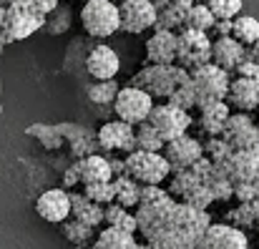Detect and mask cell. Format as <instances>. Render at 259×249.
<instances>
[{"instance_id":"1","label":"cell","mask_w":259,"mask_h":249,"mask_svg":"<svg viewBox=\"0 0 259 249\" xmlns=\"http://www.w3.org/2000/svg\"><path fill=\"white\" fill-rule=\"evenodd\" d=\"M136 219L151 249H194L211 227L206 212L174 199L161 186H144Z\"/></svg>"},{"instance_id":"2","label":"cell","mask_w":259,"mask_h":249,"mask_svg":"<svg viewBox=\"0 0 259 249\" xmlns=\"http://www.w3.org/2000/svg\"><path fill=\"white\" fill-rule=\"evenodd\" d=\"M191 81V73L181 66H144L139 68V73H134V78L128 86H136V88H144L146 93H151L154 98H164V103L171 98V93L184 86V83Z\"/></svg>"},{"instance_id":"3","label":"cell","mask_w":259,"mask_h":249,"mask_svg":"<svg viewBox=\"0 0 259 249\" xmlns=\"http://www.w3.org/2000/svg\"><path fill=\"white\" fill-rule=\"evenodd\" d=\"M46 13L38 10L33 0H15L5 8V20H3V33L8 43H18L46 28Z\"/></svg>"},{"instance_id":"4","label":"cell","mask_w":259,"mask_h":249,"mask_svg":"<svg viewBox=\"0 0 259 249\" xmlns=\"http://www.w3.org/2000/svg\"><path fill=\"white\" fill-rule=\"evenodd\" d=\"M83 30L93 38H111L121 30V8L111 0H88L81 8Z\"/></svg>"},{"instance_id":"5","label":"cell","mask_w":259,"mask_h":249,"mask_svg":"<svg viewBox=\"0 0 259 249\" xmlns=\"http://www.w3.org/2000/svg\"><path fill=\"white\" fill-rule=\"evenodd\" d=\"M126 176L136 179L144 186H161V181L171 176V164L166 161L164 154L136 149L134 154L126 156Z\"/></svg>"},{"instance_id":"6","label":"cell","mask_w":259,"mask_h":249,"mask_svg":"<svg viewBox=\"0 0 259 249\" xmlns=\"http://www.w3.org/2000/svg\"><path fill=\"white\" fill-rule=\"evenodd\" d=\"M211 48H214V40L209 38V33H199V30L181 28V30H179V56H176V66H181V68H186L189 73H194L196 68L211 63Z\"/></svg>"},{"instance_id":"7","label":"cell","mask_w":259,"mask_h":249,"mask_svg":"<svg viewBox=\"0 0 259 249\" xmlns=\"http://www.w3.org/2000/svg\"><path fill=\"white\" fill-rule=\"evenodd\" d=\"M154 96L146 93L144 88H136V86H123L116 103H113V111L121 121L131 123V126H141L149 121L151 111H154Z\"/></svg>"},{"instance_id":"8","label":"cell","mask_w":259,"mask_h":249,"mask_svg":"<svg viewBox=\"0 0 259 249\" xmlns=\"http://www.w3.org/2000/svg\"><path fill=\"white\" fill-rule=\"evenodd\" d=\"M191 81L199 93V106H204L209 101H227L229 86H232V73L219 68L217 63H206L191 73Z\"/></svg>"},{"instance_id":"9","label":"cell","mask_w":259,"mask_h":249,"mask_svg":"<svg viewBox=\"0 0 259 249\" xmlns=\"http://www.w3.org/2000/svg\"><path fill=\"white\" fill-rule=\"evenodd\" d=\"M149 123H151L154 129H159V134H161L164 141L169 144L174 139L186 136V131H189V126L194 123V118H191L189 111H184V108H179V106H171V103L166 101V103H156V106H154V111H151V116H149Z\"/></svg>"},{"instance_id":"10","label":"cell","mask_w":259,"mask_h":249,"mask_svg":"<svg viewBox=\"0 0 259 249\" xmlns=\"http://www.w3.org/2000/svg\"><path fill=\"white\" fill-rule=\"evenodd\" d=\"M98 144L106 154H121V156H128L134 154L139 146H136V126L116 118V121H106L98 131Z\"/></svg>"},{"instance_id":"11","label":"cell","mask_w":259,"mask_h":249,"mask_svg":"<svg viewBox=\"0 0 259 249\" xmlns=\"http://www.w3.org/2000/svg\"><path fill=\"white\" fill-rule=\"evenodd\" d=\"M121 30L123 33H144L149 28H156L159 20V8L154 0H123L121 5Z\"/></svg>"},{"instance_id":"12","label":"cell","mask_w":259,"mask_h":249,"mask_svg":"<svg viewBox=\"0 0 259 249\" xmlns=\"http://www.w3.org/2000/svg\"><path fill=\"white\" fill-rule=\"evenodd\" d=\"M224 176L239 186V184H259V146L249 151H234L224 164L219 166Z\"/></svg>"},{"instance_id":"13","label":"cell","mask_w":259,"mask_h":249,"mask_svg":"<svg viewBox=\"0 0 259 249\" xmlns=\"http://www.w3.org/2000/svg\"><path fill=\"white\" fill-rule=\"evenodd\" d=\"M222 136L234 151H249L259 146V126L252 121L249 113H232Z\"/></svg>"},{"instance_id":"14","label":"cell","mask_w":259,"mask_h":249,"mask_svg":"<svg viewBox=\"0 0 259 249\" xmlns=\"http://www.w3.org/2000/svg\"><path fill=\"white\" fill-rule=\"evenodd\" d=\"M35 212L40 219L51 222V224H63L71 219L73 206H71V191L68 189H48L38 196L35 201Z\"/></svg>"},{"instance_id":"15","label":"cell","mask_w":259,"mask_h":249,"mask_svg":"<svg viewBox=\"0 0 259 249\" xmlns=\"http://www.w3.org/2000/svg\"><path fill=\"white\" fill-rule=\"evenodd\" d=\"M194 249H249V239L247 232L224 222V224H211Z\"/></svg>"},{"instance_id":"16","label":"cell","mask_w":259,"mask_h":249,"mask_svg":"<svg viewBox=\"0 0 259 249\" xmlns=\"http://www.w3.org/2000/svg\"><path fill=\"white\" fill-rule=\"evenodd\" d=\"M164 156L171 164V171H186L204 156V144L194 136H181L166 144Z\"/></svg>"},{"instance_id":"17","label":"cell","mask_w":259,"mask_h":249,"mask_svg":"<svg viewBox=\"0 0 259 249\" xmlns=\"http://www.w3.org/2000/svg\"><path fill=\"white\" fill-rule=\"evenodd\" d=\"M179 56V33L154 30L146 40V61L151 66H174Z\"/></svg>"},{"instance_id":"18","label":"cell","mask_w":259,"mask_h":249,"mask_svg":"<svg viewBox=\"0 0 259 249\" xmlns=\"http://www.w3.org/2000/svg\"><path fill=\"white\" fill-rule=\"evenodd\" d=\"M121 68V61L113 48L108 46H96L86 56V73L93 81H113Z\"/></svg>"},{"instance_id":"19","label":"cell","mask_w":259,"mask_h":249,"mask_svg":"<svg viewBox=\"0 0 259 249\" xmlns=\"http://www.w3.org/2000/svg\"><path fill=\"white\" fill-rule=\"evenodd\" d=\"M249 58V51L247 46H242L237 38H217L214 40V48H211V63H217L219 68L234 73L244 61Z\"/></svg>"},{"instance_id":"20","label":"cell","mask_w":259,"mask_h":249,"mask_svg":"<svg viewBox=\"0 0 259 249\" xmlns=\"http://www.w3.org/2000/svg\"><path fill=\"white\" fill-rule=\"evenodd\" d=\"M232 116V106L227 101H209L199 106V129L201 134L209 136H222L227 129V121Z\"/></svg>"},{"instance_id":"21","label":"cell","mask_w":259,"mask_h":249,"mask_svg":"<svg viewBox=\"0 0 259 249\" xmlns=\"http://www.w3.org/2000/svg\"><path fill=\"white\" fill-rule=\"evenodd\" d=\"M227 103H229L234 111H239V113H252V111H257L259 108V81L234 76V78H232V86H229Z\"/></svg>"},{"instance_id":"22","label":"cell","mask_w":259,"mask_h":249,"mask_svg":"<svg viewBox=\"0 0 259 249\" xmlns=\"http://www.w3.org/2000/svg\"><path fill=\"white\" fill-rule=\"evenodd\" d=\"M71 206H73V214L71 217L78 219V222H83V224H88V227H93V229L106 222V206L91 201L86 194H71Z\"/></svg>"},{"instance_id":"23","label":"cell","mask_w":259,"mask_h":249,"mask_svg":"<svg viewBox=\"0 0 259 249\" xmlns=\"http://www.w3.org/2000/svg\"><path fill=\"white\" fill-rule=\"evenodd\" d=\"M81 171H83V186L88 184H101V181H113V169L108 164V156L93 154L81 159Z\"/></svg>"},{"instance_id":"24","label":"cell","mask_w":259,"mask_h":249,"mask_svg":"<svg viewBox=\"0 0 259 249\" xmlns=\"http://www.w3.org/2000/svg\"><path fill=\"white\" fill-rule=\"evenodd\" d=\"M93 249H141V244L136 242V237H134L131 232L106 227L103 232H98V234H96V239H93Z\"/></svg>"},{"instance_id":"25","label":"cell","mask_w":259,"mask_h":249,"mask_svg":"<svg viewBox=\"0 0 259 249\" xmlns=\"http://www.w3.org/2000/svg\"><path fill=\"white\" fill-rule=\"evenodd\" d=\"M113 186H116V204H121L126 209H139L144 184H139L136 179H131V176L123 174V176H116L113 179Z\"/></svg>"},{"instance_id":"26","label":"cell","mask_w":259,"mask_h":249,"mask_svg":"<svg viewBox=\"0 0 259 249\" xmlns=\"http://www.w3.org/2000/svg\"><path fill=\"white\" fill-rule=\"evenodd\" d=\"M214 25H217V18H214V13L209 10L206 3H194V5L189 8L184 28H189V30H199V33H211Z\"/></svg>"},{"instance_id":"27","label":"cell","mask_w":259,"mask_h":249,"mask_svg":"<svg viewBox=\"0 0 259 249\" xmlns=\"http://www.w3.org/2000/svg\"><path fill=\"white\" fill-rule=\"evenodd\" d=\"M106 227H113V229H123V232L136 234L139 232V219L126 206H121V204L113 201V204L106 206Z\"/></svg>"},{"instance_id":"28","label":"cell","mask_w":259,"mask_h":249,"mask_svg":"<svg viewBox=\"0 0 259 249\" xmlns=\"http://www.w3.org/2000/svg\"><path fill=\"white\" fill-rule=\"evenodd\" d=\"M196 186H201V179L191 169H186V171H171V176H169V194H171L174 199H179V201H184Z\"/></svg>"},{"instance_id":"29","label":"cell","mask_w":259,"mask_h":249,"mask_svg":"<svg viewBox=\"0 0 259 249\" xmlns=\"http://www.w3.org/2000/svg\"><path fill=\"white\" fill-rule=\"evenodd\" d=\"M136 146H139L141 151L164 154V149H166V141H164V136L159 134V129H154V126L146 121V123L136 126Z\"/></svg>"},{"instance_id":"30","label":"cell","mask_w":259,"mask_h":249,"mask_svg":"<svg viewBox=\"0 0 259 249\" xmlns=\"http://www.w3.org/2000/svg\"><path fill=\"white\" fill-rule=\"evenodd\" d=\"M232 38H237L242 46L252 48V46L259 40V20L252 18V15H237V18H234Z\"/></svg>"},{"instance_id":"31","label":"cell","mask_w":259,"mask_h":249,"mask_svg":"<svg viewBox=\"0 0 259 249\" xmlns=\"http://www.w3.org/2000/svg\"><path fill=\"white\" fill-rule=\"evenodd\" d=\"M118 93H121V88H118L116 78H113V81H93V83H91V86L86 88L88 101H93V103H98V106H108V103H116Z\"/></svg>"},{"instance_id":"32","label":"cell","mask_w":259,"mask_h":249,"mask_svg":"<svg viewBox=\"0 0 259 249\" xmlns=\"http://www.w3.org/2000/svg\"><path fill=\"white\" fill-rule=\"evenodd\" d=\"M61 232H63V237H66L71 244H76V247H83L86 242L93 239V227H88V224L73 219V217L61 224Z\"/></svg>"},{"instance_id":"33","label":"cell","mask_w":259,"mask_h":249,"mask_svg":"<svg viewBox=\"0 0 259 249\" xmlns=\"http://www.w3.org/2000/svg\"><path fill=\"white\" fill-rule=\"evenodd\" d=\"M227 224L242 229V232H249L257 227V219H254V209L252 204H237L234 209L227 212Z\"/></svg>"},{"instance_id":"34","label":"cell","mask_w":259,"mask_h":249,"mask_svg":"<svg viewBox=\"0 0 259 249\" xmlns=\"http://www.w3.org/2000/svg\"><path fill=\"white\" fill-rule=\"evenodd\" d=\"M232 154H234V149L227 144L224 136H209V139H204V156H209L217 166H222Z\"/></svg>"},{"instance_id":"35","label":"cell","mask_w":259,"mask_h":249,"mask_svg":"<svg viewBox=\"0 0 259 249\" xmlns=\"http://www.w3.org/2000/svg\"><path fill=\"white\" fill-rule=\"evenodd\" d=\"M206 186L211 189V194H214V201H229V199H234V184L224 176V171L217 166V171L206 179Z\"/></svg>"},{"instance_id":"36","label":"cell","mask_w":259,"mask_h":249,"mask_svg":"<svg viewBox=\"0 0 259 249\" xmlns=\"http://www.w3.org/2000/svg\"><path fill=\"white\" fill-rule=\"evenodd\" d=\"M71 20H73V10L68 5H58L48 18H46V30L51 35H61L71 28Z\"/></svg>"},{"instance_id":"37","label":"cell","mask_w":259,"mask_h":249,"mask_svg":"<svg viewBox=\"0 0 259 249\" xmlns=\"http://www.w3.org/2000/svg\"><path fill=\"white\" fill-rule=\"evenodd\" d=\"M169 103H171V106H179V108H184V111H194V108H199V93H196L194 81L179 86V88L171 93Z\"/></svg>"},{"instance_id":"38","label":"cell","mask_w":259,"mask_h":249,"mask_svg":"<svg viewBox=\"0 0 259 249\" xmlns=\"http://www.w3.org/2000/svg\"><path fill=\"white\" fill-rule=\"evenodd\" d=\"M86 194L91 201H96V204H101V206H108V204H113L116 201V186H113V181H101V184H88L86 186Z\"/></svg>"},{"instance_id":"39","label":"cell","mask_w":259,"mask_h":249,"mask_svg":"<svg viewBox=\"0 0 259 249\" xmlns=\"http://www.w3.org/2000/svg\"><path fill=\"white\" fill-rule=\"evenodd\" d=\"M209 10L214 13L217 20H234L237 15H242V0H206Z\"/></svg>"},{"instance_id":"40","label":"cell","mask_w":259,"mask_h":249,"mask_svg":"<svg viewBox=\"0 0 259 249\" xmlns=\"http://www.w3.org/2000/svg\"><path fill=\"white\" fill-rule=\"evenodd\" d=\"M184 204H189V206H194V209H199V212H206V209L214 204V194H211V189H209L206 184H201V186H196V189L184 199Z\"/></svg>"},{"instance_id":"41","label":"cell","mask_w":259,"mask_h":249,"mask_svg":"<svg viewBox=\"0 0 259 249\" xmlns=\"http://www.w3.org/2000/svg\"><path fill=\"white\" fill-rule=\"evenodd\" d=\"M234 199L239 204H252L254 199H259V184H239V186H234Z\"/></svg>"},{"instance_id":"42","label":"cell","mask_w":259,"mask_h":249,"mask_svg":"<svg viewBox=\"0 0 259 249\" xmlns=\"http://www.w3.org/2000/svg\"><path fill=\"white\" fill-rule=\"evenodd\" d=\"M78 184H83V171H81V161H73V164L66 169V174H63V189L71 191Z\"/></svg>"},{"instance_id":"43","label":"cell","mask_w":259,"mask_h":249,"mask_svg":"<svg viewBox=\"0 0 259 249\" xmlns=\"http://www.w3.org/2000/svg\"><path fill=\"white\" fill-rule=\"evenodd\" d=\"M234 76H239V78H252V81H259V63L257 61H252V58H247L237 71H234Z\"/></svg>"},{"instance_id":"44","label":"cell","mask_w":259,"mask_h":249,"mask_svg":"<svg viewBox=\"0 0 259 249\" xmlns=\"http://www.w3.org/2000/svg\"><path fill=\"white\" fill-rule=\"evenodd\" d=\"M232 30H234V20H217V25H214L211 33H214L217 38H229Z\"/></svg>"},{"instance_id":"45","label":"cell","mask_w":259,"mask_h":249,"mask_svg":"<svg viewBox=\"0 0 259 249\" xmlns=\"http://www.w3.org/2000/svg\"><path fill=\"white\" fill-rule=\"evenodd\" d=\"M35 5H38V10L40 13H46V15H51L58 5H61V0H33Z\"/></svg>"},{"instance_id":"46","label":"cell","mask_w":259,"mask_h":249,"mask_svg":"<svg viewBox=\"0 0 259 249\" xmlns=\"http://www.w3.org/2000/svg\"><path fill=\"white\" fill-rule=\"evenodd\" d=\"M249 58H252V61H257V63H259V40L254 43V46H252V48H249Z\"/></svg>"},{"instance_id":"47","label":"cell","mask_w":259,"mask_h":249,"mask_svg":"<svg viewBox=\"0 0 259 249\" xmlns=\"http://www.w3.org/2000/svg\"><path fill=\"white\" fill-rule=\"evenodd\" d=\"M252 209H254V219H257V227H259V199L252 201Z\"/></svg>"},{"instance_id":"48","label":"cell","mask_w":259,"mask_h":249,"mask_svg":"<svg viewBox=\"0 0 259 249\" xmlns=\"http://www.w3.org/2000/svg\"><path fill=\"white\" fill-rule=\"evenodd\" d=\"M3 20H5V8L0 5V28H3Z\"/></svg>"},{"instance_id":"49","label":"cell","mask_w":259,"mask_h":249,"mask_svg":"<svg viewBox=\"0 0 259 249\" xmlns=\"http://www.w3.org/2000/svg\"><path fill=\"white\" fill-rule=\"evenodd\" d=\"M10 3H15V0H0V5H3V8H8Z\"/></svg>"},{"instance_id":"50","label":"cell","mask_w":259,"mask_h":249,"mask_svg":"<svg viewBox=\"0 0 259 249\" xmlns=\"http://www.w3.org/2000/svg\"><path fill=\"white\" fill-rule=\"evenodd\" d=\"M141 249H151V247H149V244H141Z\"/></svg>"},{"instance_id":"51","label":"cell","mask_w":259,"mask_h":249,"mask_svg":"<svg viewBox=\"0 0 259 249\" xmlns=\"http://www.w3.org/2000/svg\"><path fill=\"white\" fill-rule=\"evenodd\" d=\"M194 3H206V0H194Z\"/></svg>"},{"instance_id":"52","label":"cell","mask_w":259,"mask_h":249,"mask_svg":"<svg viewBox=\"0 0 259 249\" xmlns=\"http://www.w3.org/2000/svg\"><path fill=\"white\" fill-rule=\"evenodd\" d=\"M0 93H3V83H0Z\"/></svg>"},{"instance_id":"53","label":"cell","mask_w":259,"mask_h":249,"mask_svg":"<svg viewBox=\"0 0 259 249\" xmlns=\"http://www.w3.org/2000/svg\"><path fill=\"white\" fill-rule=\"evenodd\" d=\"M78 3H88V0H78Z\"/></svg>"},{"instance_id":"54","label":"cell","mask_w":259,"mask_h":249,"mask_svg":"<svg viewBox=\"0 0 259 249\" xmlns=\"http://www.w3.org/2000/svg\"><path fill=\"white\" fill-rule=\"evenodd\" d=\"M0 113H3V106H0Z\"/></svg>"}]
</instances>
